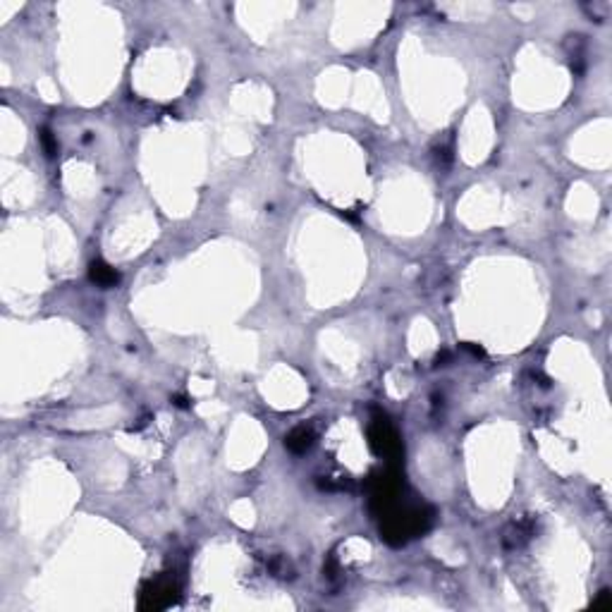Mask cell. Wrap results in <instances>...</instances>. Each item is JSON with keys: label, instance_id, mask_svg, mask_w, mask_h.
<instances>
[{"label": "cell", "instance_id": "1", "mask_svg": "<svg viewBox=\"0 0 612 612\" xmlns=\"http://www.w3.org/2000/svg\"><path fill=\"white\" fill-rule=\"evenodd\" d=\"M369 445L378 457H385L387 461H399L404 454L402 440L385 417L373 419V424L369 426Z\"/></svg>", "mask_w": 612, "mask_h": 612}, {"label": "cell", "instance_id": "2", "mask_svg": "<svg viewBox=\"0 0 612 612\" xmlns=\"http://www.w3.org/2000/svg\"><path fill=\"white\" fill-rule=\"evenodd\" d=\"M178 583L168 576H160L155 581H148L144 591H141V601H139V608L141 610H163L168 605H173L178 601Z\"/></svg>", "mask_w": 612, "mask_h": 612}, {"label": "cell", "instance_id": "3", "mask_svg": "<svg viewBox=\"0 0 612 612\" xmlns=\"http://www.w3.org/2000/svg\"><path fill=\"white\" fill-rule=\"evenodd\" d=\"M89 277H91V282H96L98 287H115V285L120 282V275H118V270H115L113 266H108L106 261H91V266H89Z\"/></svg>", "mask_w": 612, "mask_h": 612}, {"label": "cell", "instance_id": "4", "mask_svg": "<svg viewBox=\"0 0 612 612\" xmlns=\"http://www.w3.org/2000/svg\"><path fill=\"white\" fill-rule=\"evenodd\" d=\"M311 445H314V431L306 426L295 428V431L287 433V438H285V447L295 454H304L306 450H311Z\"/></svg>", "mask_w": 612, "mask_h": 612}, {"label": "cell", "instance_id": "5", "mask_svg": "<svg viewBox=\"0 0 612 612\" xmlns=\"http://www.w3.org/2000/svg\"><path fill=\"white\" fill-rule=\"evenodd\" d=\"M41 144H44V151H46V155H49V158H53V155L58 153V141L53 139V132H51L49 127L41 129Z\"/></svg>", "mask_w": 612, "mask_h": 612}]
</instances>
